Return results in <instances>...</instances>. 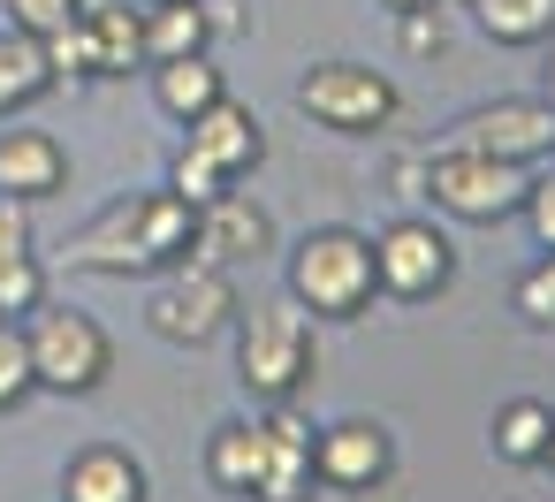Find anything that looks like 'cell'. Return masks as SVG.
Returning a JSON list of instances; mask_svg holds the SVG:
<instances>
[{"instance_id":"cell-24","label":"cell","mask_w":555,"mask_h":502,"mask_svg":"<svg viewBox=\"0 0 555 502\" xmlns=\"http://www.w3.org/2000/svg\"><path fill=\"white\" fill-rule=\"evenodd\" d=\"M31 396H39V373H31L24 320H0V411H24Z\"/></svg>"},{"instance_id":"cell-34","label":"cell","mask_w":555,"mask_h":502,"mask_svg":"<svg viewBox=\"0 0 555 502\" xmlns=\"http://www.w3.org/2000/svg\"><path fill=\"white\" fill-rule=\"evenodd\" d=\"M388 16H411V9H434V0H380Z\"/></svg>"},{"instance_id":"cell-12","label":"cell","mask_w":555,"mask_h":502,"mask_svg":"<svg viewBox=\"0 0 555 502\" xmlns=\"http://www.w3.org/2000/svg\"><path fill=\"white\" fill-rule=\"evenodd\" d=\"M274 244V221H267V206L251 198V191H221V198H206L198 206V236H191V259L198 267H236V259H259Z\"/></svg>"},{"instance_id":"cell-26","label":"cell","mask_w":555,"mask_h":502,"mask_svg":"<svg viewBox=\"0 0 555 502\" xmlns=\"http://www.w3.org/2000/svg\"><path fill=\"white\" fill-rule=\"evenodd\" d=\"M77 16H85V0H9V31H24V39H54Z\"/></svg>"},{"instance_id":"cell-2","label":"cell","mask_w":555,"mask_h":502,"mask_svg":"<svg viewBox=\"0 0 555 502\" xmlns=\"http://www.w3.org/2000/svg\"><path fill=\"white\" fill-rule=\"evenodd\" d=\"M312 373H320V343H312V312L297 297L236 312V381H244V396H259V403L305 396Z\"/></svg>"},{"instance_id":"cell-13","label":"cell","mask_w":555,"mask_h":502,"mask_svg":"<svg viewBox=\"0 0 555 502\" xmlns=\"http://www.w3.org/2000/svg\"><path fill=\"white\" fill-rule=\"evenodd\" d=\"M69 191V145L54 130H0V198L47 206Z\"/></svg>"},{"instance_id":"cell-14","label":"cell","mask_w":555,"mask_h":502,"mask_svg":"<svg viewBox=\"0 0 555 502\" xmlns=\"http://www.w3.org/2000/svg\"><path fill=\"white\" fill-rule=\"evenodd\" d=\"M183 145H191V153H206L221 176H251V168L267 160V130H259V115H251V107H236L229 92H221L206 115H191V123H183Z\"/></svg>"},{"instance_id":"cell-36","label":"cell","mask_w":555,"mask_h":502,"mask_svg":"<svg viewBox=\"0 0 555 502\" xmlns=\"http://www.w3.org/2000/svg\"><path fill=\"white\" fill-rule=\"evenodd\" d=\"M138 9H160V0H138Z\"/></svg>"},{"instance_id":"cell-31","label":"cell","mask_w":555,"mask_h":502,"mask_svg":"<svg viewBox=\"0 0 555 502\" xmlns=\"http://www.w3.org/2000/svg\"><path fill=\"white\" fill-rule=\"evenodd\" d=\"M0 252H31V206L0 198Z\"/></svg>"},{"instance_id":"cell-17","label":"cell","mask_w":555,"mask_h":502,"mask_svg":"<svg viewBox=\"0 0 555 502\" xmlns=\"http://www.w3.org/2000/svg\"><path fill=\"white\" fill-rule=\"evenodd\" d=\"M259 472H267V426H259V419H221L214 441H206V479H214L221 494L251 502Z\"/></svg>"},{"instance_id":"cell-16","label":"cell","mask_w":555,"mask_h":502,"mask_svg":"<svg viewBox=\"0 0 555 502\" xmlns=\"http://www.w3.org/2000/svg\"><path fill=\"white\" fill-rule=\"evenodd\" d=\"M85 47H92V77L145 69V9L138 0H85Z\"/></svg>"},{"instance_id":"cell-5","label":"cell","mask_w":555,"mask_h":502,"mask_svg":"<svg viewBox=\"0 0 555 502\" xmlns=\"http://www.w3.org/2000/svg\"><path fill=\"white\" fill-rule=\"evenodd\" d=\"M236 312H244V297H236L229 267H198V259L160 267V282H153V297H145V327H153L160 343H176V350L221 343V335L236 327Z\"/></svg>"},{"instance_id":"cell-7","label":"cell","mask_w":555,"mask_h":502,"mask_svg":"<svg viewBox=\"0 0 555 502\" xmlns=\"http://www.w3.org/2000/svg\"><path fill=\"white\" fill-rule=\"evenodd\" d=\"M297 115H312L335 138H373V130H388L403 115V92L373 62H312L297 77Z\"/></svg>"},{"instance_id":"cell-32","label":"cell","mask_w":555,"mask_h":502,"mask_svg":"<svg viewBox=\"0 0 555 502\" xmlns=\"http://www.w3.org/2000/svg\"><path fill=\"white\" fill-rule=\"evenodd\" d=\"M198 9H206L214 47H221V39H244V9H236V0H198Z\"/></svg>"},{"instance_id":"cell-35","label":"cell","mask_w":555,"mask_h":502,"mask_svg":"<svg viewBox=\"0 0 555 502\" xmlns=\"http://www.w3.org/2000/svg\"><path fill=\"white\" fill-rule=\"evenodd\" d=\"M540 472H555V434H547V449H540Z\"/></svg>"},{"instance_id":"cell-28","label":"cell","mask_w":555,"mask_h":502,"mask_svg":"<svg viewBox=\"0 0 555 502\" xmlns=\"http://www.w3.org/2000/svg\"><path fill=\"white\" fill-rule=\"evenodd\" d=\"M525 221H532L540 252H555V168H547V176H532V191H525Z\"/></svg>"},{"instance_id":"cell-20","label":"cell","mask_w":555,"mask_h":502,"mask_svg":"<svg viewBox=\"0 0 555 502\" xmlns=\"http://www.w3.org/2000/svg\"><path fill=\"white\" fill-rule=\"evenodd\" d=\"M183 54H214L206 9L198 0H160V9H145V69L153 62H183Z\"/></svg>"},{"instance_id":"cell-9","label":"cell","mask_w":555,"mask_h":502,"mask_svg":"<svg viewBox=\"0 0 555 502\" xmlns=\"http://www.w3.org/2000/svg\"><path fill=\"white\" fill-rule=\"evenodd\" d=\"M441 145L487 153V160H517V168H540V160H555V107H547V100H487V107L456 115Z\"/></svg>"},{"instance_id":"cell-22","label":"cell","mask_w":555,"mask_h":502,"mask_svg":"<svg viewBox=\"0 0 555 502\" xmlns=\"http://www.w3.org/2000/svg\"><path fill=\"white\" fill-rule=\"evenodd\" d=\"M547 434H555V411H547L540 396H509V403L494 411V426H487V441H494L502 464H540Z\"/></svg>"},{"instance_id":"cell-29","label":"cell","mask_w":555,"mask_h":502,"mask_svg":"<svg viewBox=\"0 0 555 502\" xmlns=\"http://www.w3.org/2000/svg\"><path fill=\"white\" fill-rule=\"evenodd\" d=\"M396 24H403V54H441V16L434 9H411Z\"/></svg>"},{"instance_id":"cell-30","label":"cell","mask_w":555,"mask_h":502,"mask_svg":"<svg viewBox=\"0 0 555 502\" xmlns=\"http://www.w3.org/2000/svg\"><path fill=\"white\" fill-rule=\"evenodd\" d=\"M388 183H396V198L418 214V206H426V153H403V160L388 168Z\"/></svg>"},{"instance_id":"cell-15","label":"cell","mask_w":555,"mask_h":502,"mask_svg":"<svg viewBox=\"0 0 555 502\" xmlns=\"http://www.w3.org/2000/svg\"><path fill=\"white\" fill-rule=\"evenodd\" d=\"M145 494H153L145 464L115 441H92L62 464V502H145Z\"/></svg>"},{"instance_id":"cell-1","label":"cell","mask_w":555,"mask_h":502,"mask_svg":"<svg viewBox=\"0 0 555 502\" xmlns=\"http://www.w3.org/2000/svg\"><path fill=\"white\" fill-rule=\"evenodd\" d=\"M191 236H198V206H191V198H176V191H138V198H115L92 229H77L62 259H69L77 274L130 282V274L183 267V259H191Z\"/></svg>"},{"instance_id":"cell-23","label":"cell","mask_w":555,"mask_h":502,"mask_svg":"<svg viewBox=\"0 0 555 502\" xmlns=\"http://www.w3.org/2000/svg\"><path fill=\"white\" fill-rule=\"evenodd\" d=\"M47 305V267L39 252H0V320H31Z\"/></svg>"},{"instance_id":"cell-4","label":"cell","mask_w":555,"mask_h":502,"mask_svg":"<svg viewBox=\"0 0 555 502\" xmlns=\"http://www.w3.org/2000/svg\"><path fill=\"white\" fill-rule=\"evenodd\" d=\"M532 176L540 168L487 160V153H456V145H426V206L449 214V221H472V229H494V221L525 214Z\"/></svg>"},{"instance_id":"cell-18","label":"cell","mask_w":555,"mask_h":502,"mask_svg":"<svg viewBox=\"0 0 555 502\" xmlns=\"http://www.w3.org/2000/svg\"><path fill=\"white\" fill-rule=\"evenodd\" d=\"M229 92V77L214 69V54H183V62H153V107L183 130L191 115H206Z\"/></svg>"},{"instance_id":"cell-33","label":"cell","mask_w":555,"mask_h":502,"mask_svg":"<svg viewBox=\"0 0 555 502\" xmlns=\"http://www.w3.org/2000/svg\"><path fill=\"white\" fill-rule=\"evenodd\" d=\"M540 100L555 107V39H547V69H540Z\"/></svg>"},{"instance_id":"cell-6","label":"cell","mask_w":555,"mask_h":502,"mask_svg":"<svg viewBox=\"0 0 555 502\" xmlns=\"http://www.w3.org/2000/svg\"><path fill=\"white\" fill-rule=\"evenodd\" d=\"M24 343H31V373H39L47 396H92V388H107V373H115L107 327H100L92 312H77V305H39V312L24 320Z\"/></svg>"},{"instance_id":"cell-10","label":"cell","mask_w":555,"mask_h":502,"mask_svg":"<svg viewBox=\"0 0 555 502\" xmlns=\"http://www.w3.org/2000/svg\"><path fill=\"white\" fill-rule=\"evenodd\" d=\"M312 472L335 494H365L396 472V441H388L380 419H335V426L312 434Z\"/></svg>"},{"instance_id":"cell-21","label":"cell","mask_w":555,"mask_h":502,"mask_svg":"<svg viewBox=\"0 0 555 502\" xmlns=\"http://www.w3.org/2000/svg\"><path fill=\"white\" fill-rule=\"evenodd\" d=\"M464 9L494 47H547L555 39V0H464Z\"/></svg>"},{"instance_id":"cell-8","label":"cell","mask_w":555,"mask_h":502,"mask_svg":"<svg viewBox=\"0 0 555 502\" xmlns=\"http://www.w3.org/2000/svg\"><path fill=\"white\" fill-rule=\"evenodd\" d=\"M373 282L396 305H426V297H441L456 282V244L426 214H403V221H388L373 236Z\"/></svg>"},{"instance_id":"cell-19","label":"cell","mask_w":555,"mask_h":502,"mask_svg":"<svg viewBox=\"0 0 555 502\" xmlns=\"http://www.w3.org/2000/svg\"><path fill=\"white\" fill-rule=\"evenodd\" d=\"M54 92V69H47V47L24 39V31H0V123L39 107Z\"/></svg>"},{"instance_id":"cell-25","label":"cell","mask_w":555,"mask_h":502,"mask_svg":"<svg viewBox=\"0 0 555 502\" xmlns=\"http://www.w3.org/2000/svg\"><path fill=\"white\" fill-rule=\"evenodd\" d=\"M229 183H236V176H221V168H214L206 153H191V145H183V153L168 160V191H176V198H191V206H206V198H221Z\"/></svg>"},{"instance_id":"cell-11","label":"cell","mask_w":555,"mask_h":502,"mask_svg":"<svg viewBox=\"0 0 555 502\" xmlns=\"http://www.w3.org/2000/svg\"><path fill=\"white\" fill-rule=\"evenodd\" d=\"M267 472H259V487H251V502H312L320 494V472H312V419L297 411V396H282V403H267Z\"/></svg>"},{"instance_id":"cell-27","label":"cell","mask_w":555,"mask_h":502,"mask_svg":"<svg viewBox=\"0 0 555 502\" xmlns=\"http://www.w3.org/2000/svg\"><path fill=\"white\" fill-rule=\"evenodd\" d=\"M517 312L525 327H555V252H540V267L517 274Z\"/></svg>"},{"instance_id":"cell-3","label":"cell","mask_w":555,"mask_h":502,"mask_svg":"<svg viewBox=\"0 0 555 502\" xmlns=\"http://www.w3.org/2000/svg\"><path fill=\"white\" fill-rule=\"evenodd\" d=\"M289 297L312 320H365L380 282H373V236L358 229H305L289 252Z\"/></svg>"}]
</instances>
